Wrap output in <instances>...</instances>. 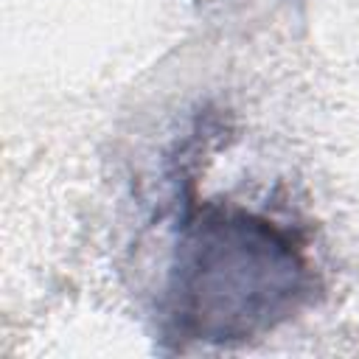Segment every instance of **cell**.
<instances>
[{"label":"cell","mask_w":359,"mask_h":359,"mask_svg":"<svg viewBox=\"0 0 359 359\" xmlns=\"http://www.w3.org/2000/svg\"><path fill=\"white\" fill-rule=\"evenodd\" d=\"M317 289L292 227L244 208L191 205L163 286V334L180 348L244 345L289 323Z\"/></svg>","instance_id":"cell-1"}]
</instances>
